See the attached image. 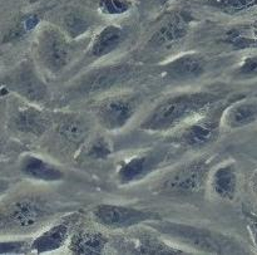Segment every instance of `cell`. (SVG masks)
Segmentation results:
<instances>
[{
  "mask_svg": "<svg viewBox=\"0 0 257 255\" xmlns=\"http://www.w3.org/2000/svg\"><path fill=\"white\" fill-rule=\"evenodd\" d=\"M227 95L213 91H188L160 101L140 123V130L151 133H170L203 115Z\"/></svg>",
  "mask_w": 257,
  "mask_h": 255,
  "instance_id": "6da1fadb",
  "label": "cell"
},
{
  "mask_svg": "<svg viewBox=\"0 0 257 255\" xmlns=\"http://www.w3.org/2000/svg\"><path fill=\"white\" fill-rule=\"evenodd\" d=\"M166 240L186 250L205 254H245L250 253L238 238L210 228L176 223L170 220H158L147 224Z\"/></svg>",
  "mask_w": 257,
  "mask_h": 255,
  "instance_id": "7a4b0ae2",
  "label": "cell"
},
{
  "mask_svg": "<svg viewBox=\"0 0 257 255\" xmlns=\"http://www.w3.org/2000/svg\"><path fill=\"white\" fill-rule=\"evenodd\" d=\"M88 45L84 40L72 39L59 27L40 24L33 40L34 60L47 74L58 77L83 57Z\"/></svg>",
  "mask_w": 257,
  "mask_h": 255,
  "instance_id": "3957f363",
  "label": "cell"
},
{
  "mask_svg": "<svg viewBox=\"0 0 257 255\" xmlns=\"http://www.w3.org/2000/svg\"><path fill=\"white\" fill-rule=\"evenodd\" d=\"M54 216V209L39 196H18L2 205L3 235L30 236L44 228Z\"/></svg>",
  "mask_w": 257,
  "mask_h": 255,
  "instance_id": "277c9868",
  "label": "cell"
},
{
  "mask_svg": "<svg viewBox=\"0 0 257 255\" xmlns=\"http://www.w3.org/2000/svg\"><path fill=\"white\" fill-rule=\"evenodd\" d=\"M216 160V156L201 155L180 163L160 179L155 193L171 199H191L200 195L208 184Z\"/></svg>",
  "mask_w": 257,
  "mask_h": 255,
  "instance_id": "5b68a950",
  "label": "cell"
},
{
  "mask_svg": "<svg viewBox=\"0 0 257 255\" xmlns=\"http://www.w3.org/2000/svg\"><path fill=\"white\" fill-rule=\"evenodd\" d=\"M236 98L232 100L226 98L218 102L217 105L206 111L203 115L198 116L197 118L186 123L175 133L168 136L167 142L175 143L183 150H203L212 146L221 136V128L223 127V112Z\"/></svg>",
  "mask_w": 257,
  "mask_h": 255,
  "instance_id": "8992f818",
  "label": "cell"
},
{
  "mask_svg": "<svg viewBox=\"0 0 257 255\" xmlns=\"http://www.w3.org/2000/svg\"><path fill=\"white\" fill-rule=\"evenodd\" d=\"M182 150L180 146L167 142L123 158L115 168V180L119 186L141 183L172 162Z\"/></svg>",
  "mask_w": 257,
  "mask_h": 255,
  "instance_id": "52a82bcc",
  "label": "cell"
},
{
  "mask_svg": "<svg viewBox=\"0 0 257 255\" xmlns=\"http://www.w3.org/2000/svg\"><path fill=\"white\" fill-rule=\"evenodd\" d=\"M3 87L15 93L27 102L44 106L50 101L47 83L39 73V65L34 59L22 60L13 69L3 75Z\"/></svg>",
  "mask_w": 257,
  "mask_h": 255,
  "instance_id": "ba28073f",
  "label": "cell"
},
{
  "mask_svg": "<svg viewBox=\"0 0 257 255\" xmlns=\"http://www.w3.org/2000/svg\"><path fill=\"white\" fill-rule=\"evenodd\" d=\"M142 101L136 93H114L93 106L98 125L107 132H118L131 123L140 111Z\"/></svg>",
  "mask_w": 257,
  "mask_h": 255,
  "instance_id": "9c48e42d",
  "label": "cell"
},
{
  "mask_svg": "<svg viewBox=\"0 0 257 255\" xmlns=\"http://www.w3.org/2000/svg\"><path fill=\"white\" fill-rule=\"evenodd\" d=\"M140 72L138 65L131 63H113L100 65L84 73L75 80L72 92L78 96H93L97 93H107L113 88L123 86L132 80Z\"/></svg>",
  "mask_w": 257,
  "mask_h": 255,
  "instance_id": "30bf717a",
  "label": "cell"
},
{
  "mask_svg": "<svg viewBox=\"0 0 257 255\" xmlns=\"http://www.w3.org/2000/svg\"><path fill=\"white\" fill-rule=\"evenodd\" d=\"M92 218L102 228L108 230H130L138 225L162 220V215L148 209L136 208L120 204L103 203L92 209Z\"/></svg>",
  "mask_w": 257,
  "mask_h": 255,
  "instance_id": "8fae6325",
  "label": "cell"
},
{
  "mask_svg": "<svg viewBox=\"0 0 257 255\" xmlns=\"http://www.w3.org/2000/svg\"><path fill=\"white\" fill-rule=\"evenodd\" d=\"M210 60L202 53L190 52L177 55L156 67V73L162 82L168 84H182L193 82L207 73Z\"/></svg>",
  "mask_w": 257,
  "mask_h": 255,
  "instance_id": "7c38bea8",
  "label": "cell"
},
{
  "mask_svg": "<svg viewBox=\"0 0 257 255\" xmlns=\"http://www.w3.org/2000/svg\"><path fill=\"white\" fill-rule=\"evenodd\" d=\"M191 24L192 19L183 13H171L151 33L146 50L151 54H162L175 49L190 34Z\"/></svg>",
  "mask_w": 257,
  "mask_h": 255,
  "instance_id": "4fadbf2b",
  "label": "cell"
},
{
  "mask_svg": "<svg viewBox=\"0 0 257 255\" xmlns=\"http://www.w3.org/2000/svg\"><path fill=\"white\" fill-rule=\"evenodd\" d=\"M127 38V30L120 25H105L99 32L95 33L93 39L89 42L87 50L78 60V63H80V67H84L113 54L124 45Z\"/></svg>",
  "mask_w": 257,
  "mask_h": 255,
  "instance_id": "5bb4252c",
  "label": "cell"
},
{
  "mask_svg": "<svg viewBox=\"0 0 257 255\" xmlns=\"http://www.w3.org/2000/svg\"><path fill=\"white\" fill-rule=\"evenodd\" d=\"M79 220V213H73L57 224L47 226L33 238L32 251L34 254H48L60 250L68 245L72 236L73 226Z\"/></svg>",
  "mask_w": 257,
  "mask_h": 255,
  "instance_id": "9a60e30c",
  "label": "cell"
},
{
  "mask_svg": "<svg viewBox=\"0 0 257 255\" xmlns=\"http://www.w3.org/2000/svg\"><path fill=\"white\" fill-rule=\"evenodd\" d=\"M9 125L22 135L42 137L52 128L53 118L49 112L42 110L38 105L28 102L14 111Z\"/></svg>",
  "mask_w": 257,
  "mask_h": 255,
  "instance_id": "2e32d148",
  "label": "cell"
},
{
  "mask_svg": "<svg viewBox=\"0 0 257 255\" xmlns=\"http://www.w3.org/2000/svg\"><path fill=\"white\" fill-rule=\"evenodd\" d=\"M151 231H137L125 240V250L131 254H192L166 240L155 229Z\"/></svg>",
  "mask_w": 257,
  "mask_h": 255,
  "instance_id": "e0dca14e",
  "label": "cell"
},
{
  "mask_svg": "<svg viewBox=\"0 0 257 255\" xmlns=\"http://www.w3.org/2000/svg\"><path fill=\"white\" fill-rule=\"evenodd\" d=\"M208 186L212 195L220 200H235L238 191V170L235 161L215 165L210 174Z\"/></svg>",
  "mask_w": 257,
  "mask_h": 255,
  "instance_id": "ac0fdd59",
  "label": "cell"
},
{
  "mask_svg": "<svg viewBox=\"0 0 257 255\" xmlns=\"http://www.w3.org/2000/svg\"><path fill=\"white\" fill-rule=\"evenodd\" d=\"M19 173L25 179L35 183H60L65 179L64 171L59 166L32 153L22 156L19 161Z\"/></svg>",
  "mask_w": 257,
  "mask_h": 255,
  "instance_id": "d6986e66",
  "label": "cell"
},
{
  "mask_svg": "<svg viewBox=\"0 0 257 255\" xmlns=\"http://www.w3.org/2000/svg\"><path fill=\"white\" fill-rule=\"evenodd\" d=\"M257 122V101L240 96L223 112L222 126L228 130H241Z\"/></svg>",
  "mask_w": 257,
  "mask_h": 255,
  "instance_id": "ffe728a7",
  "label": "cell"
},
{
  "mask_svg": "<svg viewBox=\"0 0 257 255\" xmlns=\"http://www.w3.org/2000/svg\"><path fill=\"white\" fill-rule=\"evenodd\" d=\"M109 240L105 234L95 229H82L72 234L68 243V251L78 255L103 254Z\"/></svg>",
  "mask_w": 257,
  "mask_h": 255,
  "instance_id": "44dd1931",
  "label": "cell"
},
{
  "mask_svg": "<svg viewBox=\"0 0 257 255\" xmlns=\"http://www.w3.org/2000/svg\"><path fill=\"white\" fill-rule=\"evenodd\" d=\"M58 132L60 137L70 145H82L89 135V126L77 115H65L59 121Z\"/></svg>",
  "mask_w": 257,
  "mask_h": 255,
  "instance_id": "7402d4cb",
  "label": "cell"
},
{
  "mask_svg": "<svg viewBox=\"0 0 257 255\" xmlns=\"http://www.w3.org/2000/svg\"><path fill=\"white\" fill-rule=\"evenodd\" d=\"M94 18L87 12L73 10L63 18L62 29L69 35L72 39H80L90 32L94 27Z\"/></svg>",
  "mask_w": 257,
  "mask_h": 255,
  "instance_id": "603a6c76",
  "label": "cell"
},
{
  "mask_svg": "<svg viewBox=\"0 0 257 255\" xmlns=\"http://www.w3.org/2000/svg\"><path fill=\"white\" fill-rule=\"evenodd\" d=\"M202 4L222 14L238 15L257 7V0H202Z\"/></svg>",
  "mask_w": 257,
  "mask_h": 255,
  "instance_id": "cb8c5ba5",
  "label": "cell"
},
{
  "mask_svg": "<svg viewBox=\"0 0 257 255\" xmlns=\"http://www.w3.org/2000/svg\"><path fill=\"white\" fill-rule=\"evenodd\" d=\"M32 236H18V238L5 239L0 243V253L5 254H30L32 251Z\"/></svg>",
  "mask_w": 257,
  "mask_h": 255,
  "instance_id": "d4e9b609",
  "label": "cell"
},
{
  "mask_svg": "<svg viewBox=\"0 0 257 255\" xmlns=\"http://www.w3.org/2000/svg\"><path fill=\"white\" fill-rule=\"evenodd\" d=\"M98 10L107 17H119L127 14L133 8L132 0H97Z\"/></svg>",
  "mask_w": 257,
  "mask_h": 255,
  "instance_id": "484cf974",
  "label": "cell"
},
{
  "mask_svg": "<svg viewBox=\"0 0 257 255\" xmlns=\"http://www.w3.org/2000/svg\"><path fill=\"white\" fill-rule=\"evenodd\" d=\"M232 78L236 80H251L257 78V53L250 54L232 70Z\"/></svg>",
  "mask_w": 257,
  "mask_h": 255,
  "instance_id": "4316f807",
  "label": "cell"
},
{
  "mask_svg": "<svg viewBox=\"0 0 257 255\" xmlns=\"http://www.w3.org/2000/svg\"><path fill=\"white\" fill-rule=\"evenodd\" d=\"M40 25V18L38 14H27L23 17L18 23L17 28L13 33H10V38L12 39H20V38L25 37V35L30 34L32 32L37 30Z\"/></svg>",
  "mask_w": 257,
  "mask_h": 255,
  "instance_id": "83f0119b",
  "label": "cell"
},
{
  "mask_svg": "<svg viewBox=\"0 0 257 255\" xmlns=\"http://www.w3.org/2000/svg\"><path fill=\"white\" fill-rule=\"evenodd\" d=\"M112 153V147L105 138L99 137L90 143L87 148V156L90 158H105Z\"/></svg>",
  "mask_w": 257,
  "mask_h": 255,
  "instance_id": "f1b7e54d",
  "label": "cell"
},
{
  "mask_svg": "<svg viewBox=\"0 0 257 255\" xmlns=\"http://www.w3.org/2000/svg\"><path fill=\"white\" fill-rule=\"evenodd\" d=\"M243 215H245L246 226H247V230L250 233V236L252 239V243L257 251V214L246 211V213H243Z\"/></svg>",
  "mask_w": 257,
  "mask_h": 255,
  "instance_id": "f546056e",
  "label": "cell"
},
{
  "mask_svg": "<svg viewBox=\"0 0 257 255\" xmlns=\"http://www.w3.org/2000/svg\"><path fill=\"white\" fill-rule=\"evenodd\" d=\"M250 185H251V189H252L253 194H255L256 198H257V168L255 171H253L252 175H251Z\"/></svg>",
  "mask_w": 257,
  "mask_h": 255,
  "instance_id": "4dcf8cb0",
  "label": "cell"
}]
</instances>
